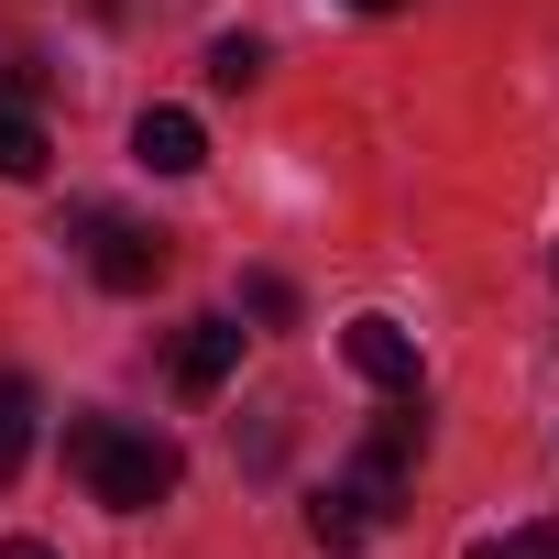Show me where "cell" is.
<instances>
[{
    "instance_id": "6da1fadb",
    "label": "cell",
    "mask_w": 559,
    "mask_h": 559,
    "mask_svg": "<svg viewBox=\"0 0 559 559\" xmlns=\"http://www.w3.org/2000/svg\"><path fill=\"white\" fill-rule=\"evenodd\" d=\"M67 472L110 504V515H143V504H165L176 493V439L165 428H121V417H67Z\"/></svg>"
},
{
    "instance_id": "7a4b0ae2",
    "label": "cell",
    "mask_w": 559,
    "mask_h": 559,
    "mask_svg": "<svg viewBox=\"0 0 559 559\" xmlns=\"http://www.w3.org/2000/svg\"><path fill=\"white\" fill-rule=\"evenodd\" d=\"M67 230L88 241V274H99L110 297H154L165 274H176V241L143 230V219H121V209H67ZM67 230H56V241H67Z\"/></svg>"
},
{
    "instance_id": "3957f363",
    "label": "cell",
    "mask_w": 559,
    "mask_h": 559,
    "mask_svg": "<svg viewBox=\"0 0 559 559\" xmlns=\"http://www.w3.org/2000/svg\"><path fill=\"white\" fill-rule=\"evenodd\" d=\"M45 165H56V143H45V67H0V176L34 187Z\"/></svg>"
},
{
    "instance_id": "277c9868",
    "label": "cell",
    "mask_w": 559,
    "mask_h": 559,
    "mask_svg": "<svg viewBox=\"0 0 559 559\" xmlns=\"http://www.w3.org/2000/svg\"><path fill=\"white\" fill-rule=\"evenodd\" d=\"M341 352H352V373H362V384H384V395H417V341H406L384 308H362V319L341 330Z\"/></svg>"
},
{
    "instance_id": "5b68a950",
    "label": "cell",
    "mask_w": 559,
    "mask_h": 559,
    "mask_svg": "<svg viewBox=\"0 0 559 559\" xmlns=\"http://www.w3.org/2000/svg\"><path fill=\"white\" fill-rule=\"evenodd\" d=\"M132 154H143L154 176H198V165H209V132H198V110H176V99H165V110H143V121H132Z\"/></svg>"
},
{
    "instance_id": "8992f818",
    "label": "cell",
    "mask_w": 559,
    "mask_h": 559,
    "mask_svg": "<svg viewBox=\"0 0 559 559\" xmlns=\"http://www.w3.org/2000/svg\"><path fill=\"white\" fill-rule=\"evenodd\" d=\"M230 362H241V319H187V341H176V395H219Z\"/></svg>"
},
{
    "instance_id": "52a82bcc",
    "label": "cell",
    "mask_w": 559,
    "mask_h": 559,
    "mask_svg": "<svg viewBox=\"0 0 559 559\" xmlns=\"http://www.w3.org/2000/svg\"><path fill=\"white\" fill-rule=\"evenodd\" d=\"M384 515H395V504H384L373 483H330V493L308 504V537H319V548H362V537H373Z\"/></svg>"
},
{
    "instance_id": "ba28073f",
    "label": "cell",
    "mask_w": 559,
    "mask_h": 559,
    "mask_svg": "<svg viewBox=\"0 0 559 559\" xmlns=\"http://www.w3.org/2000/svg\"><path fill=\"white\" fill-rule=\"evenodd\" d=\"M417 439H428V428H417V395H395V417L373 428V450H362V472H352V483H373V493L395 504V483H406V461H417Z\"/></svg>"
},
{
    "instance_id": "9c48e42d",
    "label": "cell",
    "mask_w": 559,
    "mask_h": 559,
    "mask_svg": "<svg viewBox=\"0 0 559 559\" xmlns=\"http://www.w3.org/2000/svg\"><path fill=\"white\" fill-rule=\"evenodd\" d=\"M23 450H34V384H23V373H0V483L23 472Z\"/></svg>"
},
{
    "instance_id": "30bf717a",
    "label": "cell",
    "mask_w": 559,
    "mask_h": 559,
    "mask_svg": "<svg viewBox=\"0 0 559 559\" xmlns=\"http://www.w3.org/2000/svg\"><path fill=\"white\" fill-rule=\"evenodd\" d=\"M241 308L263 330H297V286H286V274H241Z\"/></svg>"
},
{
    "instance_id": "8fae6325",
    "label": "cell",
    "mask_w": 559,
    "mask_h": 559,
    "mask_svg": "<svg viewBox=\"0 0 559 559\" xmlns=\"http://www.w3.org/2000/svg\"><path fill=\"white\" fill-rule=\"evenodd\" d=\"M209 78H219V88H252V78H263V45H252V34H219V45H209Z\"/></svg>"
},
{
    "instance_id": "7c38bea8",
    "label": "cell",
    "mask_w": 559,
    "mask_h": 559,
    "mask_svg": "<svg viewBox=\"0 0 559 559\" xmlns=\"http://www.w3.org/2000/svg\"><path fill=\"white\" fill-rule=\"evenodd\" d=\"M472 559H559L548 526H515V537H472Z\"/></svg>"
},
{
    "instance_id": "4fadbf2b",
    "label": "cell",
    "mask_w": 559,
    "mask_h": 559,
    "mask_svg": "<svg viewBox=\"0 0 559 559\" xmlns=\"http://www.w3.org/2000/svg\"><path fill=\"white\" fill-rule=\"evenodd\" d=\"M0 559H56V548L45 537H0Z\"/></svg>"
},
{
    "instance_id": "5bb4252c",
    "label": "cell",
    "mask_w": 559,
    "mask_h": 559,
    "mask_svg": "<svg viewBox=\"0 0 559 559\" xmlns=\"http://www.w3.org/2000/svg\"><path fill=\"white\" fill-rule=\"evenodd\" d=\"M352 12H406V0H352Z\"/></svg>"
}]
</instances>
